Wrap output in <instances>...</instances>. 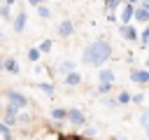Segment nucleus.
<instances>
[{"instance_id":"28","label":"nucleus","mask_w":149,"mask_h":140,"mask_svg":"<svg viewBox=\"0 0 149 140\" xmlns=\"http://www.w3.org/2000/svg\"><path fill=\"white\" fill-rule=\"evenodd\" d=\"M0 37H2V30H0Z\"/></svg>"},{"instance_id":"5","label":"nucleus","mask_w":149,"mask_h":140,"mask_svg":"<svg viewBox=\"0 0 149 140\" xmlns=\"http://www.w3.org/2000/svg\"><path fill=\"white\" fill-rule=\"evenodd\" d=\"M23 26H26V14L21 12V14L16 16V21H14V30H23Z\"/></svg>"},{"instance_id":"13","label":"nucleus","mask_w":149,"mask_h":140,"mask_svg":"<svg viewBox=\"0 0 149 140\" xmlns=\"http://www.w3.org/2000/svg\"><path fill=\"white\" fill-rule=\"evenodd\" d=\"M51 114H54V119H63V117H65L68 112H65V110H61V107H56V110H54Z\"/></svg>"},{"instance_id":"7","label":"nucleus","mask_w":149,"mask_h":140,"mask_svg":"<svg viewBox=\"0 0 149 140\" xmlns=\"http://www.w3.org/2000/svg\"><path fill=\"white\" fill-rule=\"evenodd\" d=\"M70 114V119L74 121V124H84V114L79 112V110H72V112H68Z\"/></svg>"},{"instance_id":"12","label":"nucleus","mask_w":149,"mask_h":140,"mask_svg":"<svg viewBox=\"0 0 149 140\" xmlns=\"http://www.w3.org/2000/svg\"><path fill=\"white\" fill-rule=\"evenodd\" d=\"M135 16H137L140 21H147V19H149V12H147V9H137V12H135Z\"/></svg>"},{"instance_id":"2","label":"nucleus","mask_w":149,"mask_h":140,"mask_svg":"<svg viewBox=\"0 0 149 140\" xmlns=\"http://www.w3.org/2000/svg\"><path fill=\"white\" fill-rule=\"evenodd\" d=\"M9 100H12V105H14V107H16V105H19V107H23V105H26V98H23L21 93H16V91H12V93H9Z\"/></svg>"},{"instance_id":"8","label":"nucleus","mask_w":149,"mask_h":140,"mask_svg":"<svg viewBox=\"0 0 149 140\" xmlns=\"http://www.w3.org/2000/svg\"><path fill=\"white\" fill-rule=\"evenodd\" d=\"M135 14V9H133V5H126V9H123V14H121V21H128L130 16Z\"/></svg>"},{"instance_id":"21","label":"nucleus","mask_w":149,"mask_h":140,"mask_svg":"<svg viewBox=\"0 0 149 140\" xmlns=\"http://www.w3.org/2000/svg\"><path fill=\"white\" fill-rule=\"evenodd\" d=\"M142 40H144V42H149V28L144 30V35H142Z\"/></svg>"},{"instance_id":"11","label":"nucleus","mask_w":149,"mask_h":140,"mask_svg":"<svg viewBox=\"0 0 149 140\" xmlns=\"http://www.w3.org/2000/svg\"><path fill=\"white\" fill-rule=\"evenodd\" d=\"M9 135H12V133H9V128H7L5 124H0V138H2V140H9Z\"/></svg>"},{"instance_id":"25","label":"nucleus","mask_w":149,"mask_h":140,"mask_svg":"<svg viewBox=\"0 0 149 140\" xmlns=\"http://www.w3.org/2000/svg\"><path fill=\"white\" fill-rule=\"evenodd\" d=\"M147 138H149V128H147Z\"/></svg>"},{"instance_id":"26","label":"nucleus","mask_w":149,"mask_h":140,"mask_svg":"<svg viewBox=\"0 0 149 140\" xmlns=\"http://www.w3.org/2000/svg\"><path fill=\"white\" fill-rule=\"evenodd\" d=\"M128 2H135V0H128Z\"/></svg>"},{"instance_id":"6","label":"nucleus","mask_w":149,"mask_h":140,"mask_svg":"<svg viewBox=\"0 0 149 140\" xmlns=\"http://www.w3.org/2000/svg\"><path fill=\"white\" fill-rule=\"evenodd\" d=\"M112 79H114V72H112V70H102V72H100V82H102V84H109Z\"/></svg>"},{"instance_id":"14","label":"nucleus","mask_w":149,"mask_h":140,"mask_svg":"<svg viewBox=\"0 0 149 140\" xmlns=\"http://www.w3.org/2000/svg\"><path fill=\"white\" fill-rule=\"evenodd\" d=\"M28 58H30V61H37V58H40V51H37V49H30Z\"/></svg>"},{"instance_id":"27","label":"nucleus","mask_w":149,"mask_h":140,"mask_svg":"<svg viewBox=\"0 0 149 140\" xmlns=\"http://www.w3.org/2000/svg\"><path fill=\"white\" fill-rule=\"evenodd\" d=\"M0 68H2V61H0Z\"/></svg>"},{"instance_id":"9","label":"nucleus","mask_w":149,"mask_h":140,"mask_svg":"<svg viewBox=\"0 0 149 140\" xmlns=\"http://www.w3.org/2000/svg\"><path fill=\"white\" fill-rule=\"evenodd\" d=\"M65 82H68V84H79V82H81V75H79V72H70Z\"/></svg>"},{"instance_id":"19","label":"nucleus","mask_w":149,"mask_h":140,"mask_svg":"<svg viewBox=\"0 0 149 140\" xmlns=\"http://www.w3.org/2000/svg\"><path fill=\"white\" fill-rule=\"evenodd\" d=\"M37 12H40V16H49V9H47V7H40Z\"/></svg>"},{"instance_id":"4","label":"nucleus","mask_w":149,"mask_h":140,"mask_svg":"<svg viewBox=\"0 0 149 140\" xmlns=\"http://www.w3.org/2000/svg\"><path fill=\"white\" fill-rule=\"evenodd\" d=\"M58 33H61V35H70V33H72V21H63V23L58 26Z\"/></svg>"},{"instance_id":"18","label":"nucleus","mask_w":149,"mask_h":140,"mask_svg":"<svg viewBox=\"0 0 149 140\" xmlns=\"http://www.w3.org/2000/svg\"><path fill=\"white\" fill-rule=\"evenodd\" d=\"M142 124H144V128H149V112L142 114Z\"/></svg>"},{"instance_id":"15","label":"nucleus","mask_w":149,"mask_h":140,"mask_svg":"<svg viewBox=\"0 0 149 140\" xmlns=\"http://www.w3.org/2000/svg\"><path fill=\"white\" fill-rule=\"evenodd\" d=\"M128 100H130V93H121L119 96V103H128Z\"/></svg>"},{"instance_id":"22","label":"nucleus","mask_w":149,"mask_h":140,"mask_svg":"<svg viewBox=\"0 0 149 140\" xmlns=\"http://www.w3.org/2000/svg\"><path fill=\"white\" fill-rule=\"evenodd\" d=\"M28 2H30V5H37V2H42V0H28Z\"/></svg>"},{"instance_id":"1","label":"nucleus","mask_w":149,"mask_h":140,"mask_svg":"<svg viewBox=\"0 0 149 140\" xmlns=\"http://www.w3.org/2000/svg\"><path fill=\"white\" fill-rule=\"evenodd\" d=\"M109 54H112V47H109L107 42L98 40V42H93V44L84 51V63H88V65H100V63H105V61L109 58Z\"/></svg>"},{"instance_id":"17","label":"nucleus","mask_w":149,"mask_h":140,"mask_svg":"<svg viewBox=\"0 0 149 140\" xmlns=\"http://www.w3.org/2000/svg\"><path fill=\"white\" fill-rule=\"evenodd\" d=\"M5 65H7V68H9V70H14V72H16V63H14V61H12V58H9V61H7V63H5Z\"/></svg>"},{"instance_id":"16","label":"nucleus","mask_w":149,"mask_h":140,"mask_svg":"<svg viewBox=\"0 0 149 140\" xmlns=\"http://www.w3.org/2000/svg\"><path fill=\"white\" fill-rule=\"evenodd\" d=\"M61 140H84V138H81V135H63Z\"/></svg>"},{"instance_id":"24","label":"nucleus","mask_w":149,"mask_h":140,"mask_svg":"<svg viewBox=\"0 0 149 140\" xmlns=\"http://www.w3.org/2000/svg\"><path fill=\"white\" fill-rule=\"evenodd\" d=\"M12 2H14V0H7V5H12Z\"/></svg>"},{"instance_id":"10","label":"nucleus","mask_w":149,"mask_h":140,"mask_svg":"<svg viewBox=\"0 0 149 140\" xmlns=\"http://www.w3.org/2000/svg\"><path fill=\"white\" fill-rule=\"evenodd\" d=\"M121 33H123V37H128V40H135V37H137V35H135V30H133V28H128V26H123V28H121Z\"/></svg>"},{"instance_id":"23","label":"nucleus","mask_w":149,"mask_h":140,"mask_svg":"<svg viewBox=\"0 0 149 140\" xmlns=\"http://www.w3.org/2000/svg\"><path fill=\"white\" fill-rule=\"evenodd\" d=\"M112 140H126V138H112Z\"/></svg>"},{"instance_id":"3","label":"nucleus","mask_w":149,"mask_h":140,"mask_svg":"<svg viewBox=\"0 0 149 140\" xmlns=\"http://www.w3.org/2000/svg\"><path fill=\"white\" fill-rule=\"evenodd\" d=\"M130 77H133V82H149V72H147V70H137V72H133Z\"/></svg>"},{"instance_id":"20","label":"nucleus","mask_w":149,"mask_h":140,"mask_svg":"<svg viewBox=\"0 0 149 140\" xmlns=\"http://www.w3.org/2000/svg\"><path fill=\"white\" fill-rule=\"evenodd\" d=\"M42 49H44V51L51 49V40H44V42H42Z\"/></svg>"}]
</instances>
